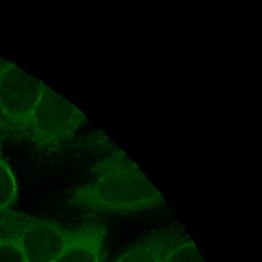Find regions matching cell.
I'll list each match as a JSON object with an SVG mask.
<instances>
[{"instance_id":"cell-1","label":"cell","mask_w":262,"mask_h":262,"mask_svg":"<svg viewBox=\"0 0 262 262\" xmlns=\"http://www.w3.org/2000/svg\"><path fill=\"white\" fill-rule=\"evenodd\" d=\"M90 181L75 186L71 207L99 214H133L161 209L166 201L139 166L114 146L93 165Z\"/></svg>"},{"instance_id":"cell-2","label":"cell","mask_w":262,"mask_h":262,"mask_svg":"<svg viewBox=\"0 0 262 262\" xmlns=\"http://www.w3.org/2000/svg\"><path fill=\"white\" fill-rule=\"evenodd\" d=\"M86 120V115L76 104L43 84L29 137L40 150L55 152L76 136Z\"/></svg>"},{"instance_id":"cell-3","label":"cell","mask_w":262,"mask_h":262,"mask_svg":"<svg viewBox=\"0 0 262 262\" xmlns=\"http://www.w3.org/2000/svg\"><path fill=\"white\" fill-rule=\"evenodd\" d=\"M0 229L15 238L27 262H54L73 234L55 220L13 211L0 217Z\"/></svg>"},{"instance_id":"cell-4","label":"cell","mask_w":262,"mask_h":262,"mask_svg":"<svg viewBox=\"0 0 262 262\" xmlns=\"http://www.w3.org/2000/svg\"><path fill=\"white\" fill-rule=\"evenodd\" d=\"M43 82L0 57V122L13 133L29 137L32 116Z\"/></svg>"},{"instance_id":"cell-5","label":"cell","mask_w":262,"mask_h":262,"mask_svg":"<svg viewBox=\"0 0 262 262\" xmlns=\"http://www.w3.org/2000/svg\"><path fill=\"white\" fill-rule=\"evenodd\" d=\"M106 227L89 221L73 229L69 243L54 262H102Z\"/></svg>"},{"instance_id":"cell-6","label":"cell","mask_w":262,"mask_h":262,"mask_svg":"<svg viewBox=\"0 0 262 262\" xmlns=\"http://www.w3.org/2000/svg\"><path fill=\"white\" fill-rule=\"evenodd\" d=\"M182 236L181 230L176 227L157 230L129 248L114 262H163Z\"/></svg>"},{"instance_id":"cell-7","label":"cell","mask_w":262,"mask_h":262,"mask_svg":"<svg viewBox=\"0 0 262 262\" xmlns=\"http://www.w3.org/2000/svg\"><path fill=\"white\" fill-rule=\"evenodd\" d=\"M18 198V185L8 163L0 155V217L11 211Z\"/></svg>"},{"instance_id":"cell-8","label":"cell","mask_w":262,"mask_h":262,"mask_svg":"<svg viewBox=\"0 0 262 262\" xmlns=\"http://www.w3.org/2000/svg\"><path fill=\"white\" fill-rule=\"evenodd\" d=\"M163 262H206L196 245L182 236L167 253Z\"/></svg>"},{"instance_id":"cell-9","label":"cell","mask_w":262,"mask_h":262,"mask_svg":"<svg viewBox=\"0 0 262 262\" xmlns=\"http://www.w3.org/2000/svg\"><path fill=\"white\" fill-rule=\"evenodd\" d=\"M0 262H27L15 238L3 232L0 234Z\"/></svg>"},{"instance_id":"cell-10","label":"cell","mask_w":262,"mask_h":262,"mask_svg":"<svg viewBox=\"0 0 262 262\" xmlns=\"http://www.w3.org/2000/svg\"><path fill=\"white\" fill-rule=\"evenodd\" d=\"M6 130H7V129H6V128H5V127L2 125V123L0 122V136H1V134H2L3 132H5Z\"/></svg>"}]
</instances>
